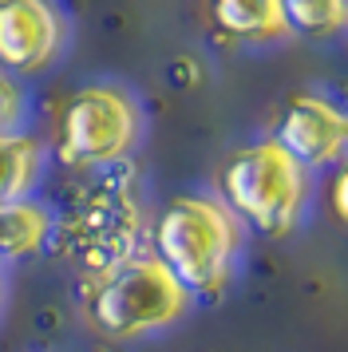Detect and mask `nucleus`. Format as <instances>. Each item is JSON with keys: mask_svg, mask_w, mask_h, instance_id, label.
Wrapping results in <instances>:
<instances>
[{"mask_svg": "<svg viewBox=\"0 0 348 352\" xmlns=\"http://www.w3.org/2000/svg\"><path fill=\"white\" fill-rule=\"evenodd\" d=\"M241 230L237 218L206 194H178L155 222V257L186 293H218L230 281Z\"/></svg>", "mask_w": 348, "mask_h": 352, "instance_id": "1", "label": "nucleus"}, {"mask_svg": "<svg viewBox=\"0 0 348 352\" xmlns=\"http://www.w3.org/2000/svg\"><path fill=\"white\" fill-rule=\"evenodd\" d=\"M186 305V285L155 254H139L95 277L83 297V317L111 340H135L174 324Z\"/></svg>", "mask_w": 348, "mask_h": 352, "instance_id": "2", "label": "nucleus"}, {"mask_svg": "<svg viewBox=\"0 0 348 352\" xmlns=\"http://www.w3.org/2000/svg\"><path fill=\"white\" fill-rule=\"evenodd\" d=\"M309 202V166H301L281 143H253L221 166V206L250 222L265 238H281L301 222Z\"/></svg>", "mask_w": 348, "mask_h": 352, "instance_id": "3", "label": "nucleus"}, {"mask_svg": "<svg viewBox=\"0 0 348 352\" xmlns=\"http://www.w3.org/2000/svg\"><path fill=\"white\" fill-rule=\"evenodd\" d=\"M139 131L142 111L131 99V91L111 87V83H91L63 103L60 123H56V155L72 166L119 162L139 143Z\"/></svg>", "mask_w": 348, "mask_h": 352, "instance_id": "4", "label": "nucleus"}, {"mask_svg": "<svg viewBox=\"0 0 348 352\" xmlns=\"http://www.w3.org/2000/svg\"><path fill=\"white\" fill-rule=\"evenodd\" d=\"M273 143H281L301 166H325L348 159V111L329 96H293L277 115Z\"/></svg>", "mask_w": 348, "mask_h": 352, "instance_id": "5", "label": "nucleus"}, {"mask_svg": "<svg viewBox=\"0 0 348 352\" xmlns=\"http://www.w3.org/2000/svg\"><path fill=\"white\" fill-rule=\"evenodd\" d=\"M63 48V16L44 0L0 4V67L36 76Z\"/></svg>", "mask_w": 348, "mask_h": 352, "instance_id": "6", "label": "nucleus"}, {"mask_svg": "<svg viewBox=\"0 0 348 352\" xmlns=\"http://www.w3.org/2000/svg\"><path fill=\"white\" fill-rule=\"evenodd\" d=\"M214 24L234 40H277L289 32L281 0H218Z\"/></svg>", "mask_w": 348, "mask_h": 352, "instance_id": "7", "label": "nucleus"}, {"mask_svg": "<svg viewBox=\"0 0 348 352\" xmlns=\"http://www.w3.org/2000/svg\"><path fill=\"white\" fill-rule=\"evenodd\" d=\"M52 234V214L40 202H4L0 206V265L44 250Z\"/></svg>", "mask_w": 348, "mask_h": 352, "instance_id": "8", "label": "nucleus"}, {"mask_svg": "<svg viewBox=\"0 0 348 352\" xmlns=\"http://www.w3.org/2000/svg\"><path fill=\"white\" fill-rule=\"evenodd\" d=\"M40 166H44V146L36 135H24V131L0 135V206L28 202V190L40 178Z\"/></svg>", "mask_w": 348, "mask_h": 352, "instance_id": "9", "label": "nucleus"}, {"mask_svg": "<svg viewBox=\"0 0 348 352\" xmlns=\"http://www.w3.org/2000/svg\"><path fill=\"white\" fill-rule=\"evenodd\" d=\"M285 20H289L293 32L320 40V36H336L348 28V4L345 0H289Z\"/></svg>", "mask_w": 348, "mask_h": 352, "instance_id": "10", "label": "nucleus"}, {"mask_svg": "<svg viewBox=\"0 0 348 352\" xmlns=\"http://www.w3.org/2000/svg\"><path fill=\"white\" fill-rule=\"evenodd\" d=\"M24 119V99L16 91V83H8L0 76V135H12Z\"/></svg>", "mask_w": 348, "mask_h": 352, "instance_id": "11", "label": "nucleus"}, {"mask_svg": "<svg viewBox=\"0 0 348 352\" xmlns=\"http://www.w3.org/2000/svg\"><path fill=\"white\" fill-rule=\"evenodd\" d=\"M329 202H332V214H336V218L348 226V159L340 162V170H336V178H332Z\"/></svg>", "mask_w": 348, "mask_h": 352, "instance_id": "12", "label": "nucleus"}, {"mask_svg": "<svg viewBox=\"0 0 348 352\" xmlns=\"http://www.w3.org/2000/svg\"><path fill=\"white\" fill-rule=\"evenodd\" d=\"M0 305H4V273H0Z\"/></svg>", "mask_w": 348, "mask_h": 352, "instance_id": "13", "label": "nucleus"}]
</instances>
